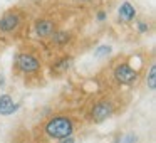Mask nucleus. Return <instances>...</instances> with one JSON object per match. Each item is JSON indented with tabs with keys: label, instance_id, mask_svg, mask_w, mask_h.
<instances>
[{
	"label": "nucleus",
	"instance_id": "f257e3e1",
	"mask_svg": "<svg viewBox=\"0 0 156 143\" xmlns=\"http://www.w3.org/2000/svg\"><path fill=\"white\" fill-rule=\"evenodd\" d=\"M72 121L66 116H57V118H52L51 121L45 125V133H47L51 138H67L72 135Z\"/></svg>",
	"mask_w": 156,
	"mask_h": 143
},
{
	"label": "nucleus",
	"instance_id": "f03ea898",
	"mask_svg": "<svg viewBox=\"0 0 156 143\" xmlns=\"http://www.w3.org/2000/svg\"><path fill=\"white\" fill-rule=\"evenodd\" d=\"M114 76L121 84H131V82L136 81L138 78V72L134 71L133 68H129L128 64H121L114 69Z\"/></svg>",
	"mask_w": 156,
	"mask_h": 143
},
{
	"label": "nucleus",
	"instance_id": "7ed1b4c3",
	"mask_svg": "<svg viewBox=\"0 0 156 143\" xmlns=\"http://www.w3.org/2000/svg\"><path fill=\"white\" fill-rule=\"evenodd\" d=\"M17 66L24 72H34L39 69V61L30 54H20L17 57Z\"/></svg>",
	"mask_w": 156,
	"mask_h": 143
},
{
	"label": "nucleus",
	"instance_id": "20e7f679",
	"mask_svg": "<svg viewBox=\"0 0 156 143\" xmlns=\"http://www.w3.org/2000/svg\"><path fill=\"white\" fill-rule=\"evenodd\" d=\"M112 113V108L109 103H99V105L94 106V109H92V118H94V121L98 123H102L104 119H108L109 116H111Z\"/></svg>",
	"mask_w": 156,
	"mask_h": 143
},
{
	"label": "nucleus",
	"instance_id": "39448f33",
	"mask_svg": "<svg viewBox=\"0 0 156 143\" xmlns=\"http://www.w3.org/2000/svg\"><path fill=\"white\" fill-rule=\"evenodd\" d=\"M17 25H19V15L14 14V12H9V14H5L4 17H2V20H0V31L10 32V31H14Z\"/></svg>",
	"mask_w": 156,
	"mask_h": 143
},
{
	"label": "nucleus",
	"instance_id": "423d86ee",
	"mask_svg": "<svg viewBox=\"0 0 156 143\" xmlns=\"http://www.w3.org/2000/svg\"><path fill=\"white\" fill-rule=\"evenodd\" d=\"M17 108L19 106L14 105V101H12V98L9 94H0V115L9 116L17 111Z\"/></svg>",
	"mask_w": 156,
	"mask_h": 143
},
{
	"label": "nucleus",
	"instance_id": "0eeeda50",
	"mask_svg": "<svg viewBox=\"0 0 156 143\" xmlns=\"http://www.w3.org/2000/svg\"><path fill=\"white\" fill-rule=\"evenodd\" d=\"M35 32L41 37H47V35H51L54 32V24L51 20H41L35 24Z\"/></svg>",
	"mask_w": 156,
	"mask_h": 143
},
{
	"label": "nucleus",
	"instance_id": "6e6552de",
	"mask_svg": "<svg viewBox=\"0 0 156 143\" xmlns=\"http://www.w3.org/2000/svg\"><path fill=\"white\" fill-rule=\"evenodd\" d=\"M136 12H134V7H133L131 4H128V2H124V4L121 5V9H119V17L122 19V20H131V19H134Z\"/></svg>",
	"mask_w": 156,
	"mask_h": 143
},
{
	"label": "nucleus",
	"instance_id": "1a4fd4ad",
	"mask_svg": "<svg viewBox=\"0 0 156 143\" xmlns=\"http://www.w3.org/2000/svg\"><path fill=\"white\" fill-rule=\"evenodd\" d=\"M148 86L151 89L156 88V66L153 64L151 69H149V74H148Z\"/></svg>",
	"mask_w": 156,
	"mask_h": 143
},
{
	"label": "nucleus",
	"instance_id": "9d476101",
	"mask_svg": "<svg viewBox=\"0 0 156 143\" xmlns=\"http://www.w3.org/2000/svg\"><path fill=\"white\" fill-rule=\"evenodd\" d=\"M109 52H111V47H109V46H101V47H98L96 49V56H102V54H109Z\"/></svg>",
	"mask_w": 156,
	"mask_h": 143
},
{
	"label": "nucleus",
	"instance_id": "9b49d317",
	"mask_svg": "<svg viewBox=\"0 0 156 143\" xmlns=\"http://www.w3.org/2000/svg\"><path fill=\"white\" fill-rule=\"evenodd\" d=\"M61 143H74V138H72V136H67V138H64Z\"/></svg>",
	"mask_w": 156,
	"mask_h": 143
},
{
	"label": "nucleus",
	"instance_id": "f8f14e48",
	"mask_svg": "<svg viewBox=\"0 0 156 143\" xmlns=\"http://www.w3.org/2000/svg\"><path fill=\"white\" fill-rule=\"evenodd\" d=\"M139 29H141V32H144L146 31V25L144 24H139Z\"/></svg>",
	"mask_w": 156,
	"mask_h": 143
}]
</instances>
